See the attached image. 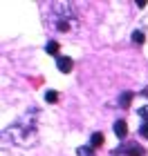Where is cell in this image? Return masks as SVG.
I'll use <instances>...</instances> for the list:
<instances>
[{"instance_id":"6da1fadb","label":"cell","mask_w":148,"mask_h":156,"mask_svg":"<svg viewBox=\"0 0 148 156\" xmlns=\"http://www.w3.org/2000/svg\"><path fill=\"white\" fill-rule=\"evenodd\" d=\"M36 132H38V112L29 109L2 132V138L7 143H13L20 147H32L36 143Z\"/></svg>"},{"instance_id":"7a4b0ae2","label":"cell","mask_w":148,"mask_h":156,"mask_svg":"<svg viewBox=\"0 0 148 156\" xmlns=\"http://www.w3.org/2000/svg\"><path fill=\"white\" fill-rule=\"evenodd\" d=\"M47 25L61 34H70L76 27V9L70 2L52 5V11L47 13Z\"/></svg>"},{"instance_id":"3957f363","label":"cell","mask_w":148,"mask_h":156,"mask_svg":"<svg viewBox=\"0 0 148 156\" xmlns=\"http://www.w3.org/2000/svg\"><path fill=\"white\" fill-rule=\"evenodd\" d=\"M110 156H146V150L135 140H121V145L115 147Z\"/></svg>"},{"instance_id":"277c9868","label":"cell","mask_w":148,"mask_h":156,"mask_svg":"<svg viewBox=\"0 0 148 156\" xmlns=\"http://www.w3.org/2000/svg\"><path fill=\"white\" fill-rule=\"evenodd\" d=\"M56 67H59V72L70 74V72H72V67H74V62H72V58H70V56H61V58L56 60Z\"/></svg>"},{"instance_id":"5b68a950","label":"cell","mask_w":148,"mask_h":156,"mask_svg":"<svg viewBox=\"0 0 148 156\" xmlns=\"http://www.w3.org/2000/svg\"><path fill=\"white\" fill-rule=\"evenodd\" d=\"M115 134L121 140H126V136H128V125H126V120H115Z\"/></svg>"},{"instance_id":"8992f818","label":"cell","mask_w":148,"mask_h":156,"mask_svg":"<svg viewBox=\"0 0 148 156\" xmlns=\"http://www.w3.org/2000/svg\"><path fill=\"white\" fill-rule=\"evenodd\" d=\"M59 42H56V40H49L47 42V45H45V51L49 54V56H56V58H61V56H59Z\"/></svg>"},{"instance_id":"52a82bcc","label":"cell","mask_w":148,"mask_h":156,"mask_svg":"<svg viewBox=\"0 0 148 156\" xmlns=\"http://www.w3.org/2000/svg\"><path fill=\"white\" fill-rule=\"evenodd\" d=\"M132 96H135L132 91H123V94L119 96V105H121V107H128V105L132 103Z\"/></svg>"},{"instance_id":"ba28073f","label":"cell","mask_w":148,"mask_h":156,"mask_svg":"<svg viewBox=\"0 0 148 156\" xmlns=\"http://www.w3.org/2000/svg\"><path fill=\"white\" fill-rule=\"evenodd\" d=\"M132 42H135V45H144V42H146V34L142 29L132 31Z\"/></svg>"},{"instance_id":"9c48e42d","label":"cell","mask_w":148,"mask_h":156,"mask_svg":"<svg viewBox=\"0 0 148 156\" xmlns=\"http://www.w3.org/2000/svg\"><path fill=\"white\" fill-rule=\"evenodd\" d=\"M90 145H92V147L103 145V134H101V132H94L92 136H90Z\"/></svg>"},{"instance_id":"30bf717a","label":"cell","mask_w":148,"mask_h":156,"mask_svg":"<svg viewBox=\"0 0 148 156\" xmlns=\"http://www.w3.org/2000/svg\"><path fill=\"white\" fill-rule=\"evenodd\" d=\"M76 154H79V156H94V150L90 145H81L79 150H76Z\"/></svg>"},{"instance_id":"8fae6325","label":"cell","mask_w":148,"mask_h":156,"mask_svg":"<svg viewBox=\"0 0 148 156\" xmlns=\"http://www.w3.org/2000/svg\"><path fill=\"white\" fill-rule=\"evenodd\" d=\"M45 101H47V103H56V101H59V91L47 89V91H45Z\"/></svg>"},{"instance_id":"7c38bea8","label":"cell","mask_w":148,"mask_h":156,"mask_svg":"<svg viewBox=\"0 0 148 156\" xmlns=\"http://www.w3.org/2000/svg\"><path fill=\"white\" fill-rule=\"evenodd\" d=\"M139 136L148 138V123H142V127H139Z\"/></svg>"},{"instance_id":"4fadbf2b","label":"cell","mask_w":148,"mask_h":156,"mask_svg":"<svg viewBox=\"0 0 148 156\" xmlns=\"http://www.w3.org/2000/svg\"><path fill=\"white\" fill-rule=\"evenodd\" d=\"M139 116L144 118V123H148V105H144V107H139Z\"/></svg>"}]
</instances>
